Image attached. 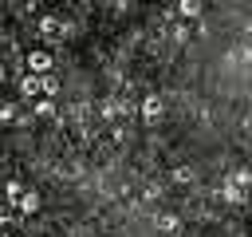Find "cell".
<instances>
[{"label": "cell", "mask_w": 252, "mask_h": 237, "mask_svg": "<svg viewBox=\"0 0 252 237\" xmlns=\"http://www.w3.org/2000/svg\"><path fill=\"white\" fill-rule=\"evenodd\" d=\"M55 91H59V79H55V75H35V71H28V75L20 79V95H24V99H43V95L51 99Z\"/></svg>", "instance_id": "cell-1"}, {"label": "cell", "mask_w": 252, "mask_h": 237, "mask_svg": "<svg viewBox=\"0 0 252 237\" xmlns=\"http://www.w3.org/2000/svg\"><path fill=\"white\" fill-rule=\"evenodd\" d=\"M24 67L35 71V75H51V51H47V47H32V51L24 55Z\"/></svg>", "instance_id": "cell-2"}, {"label": "cell", "mask_w": 252, "mask_h": 237, "mask_svg": "<svg viewBox=\"0 0 252 237\" xmlns=\"http://www.w3.org/2000/svg\"><path fill=\"white\" fill-rule=\"evenodd\" d=\"M161 115H165V99L161 95H146L142 99V118L146 122H161Z\"/></svg>", "instance_id": "cell-3"}, {"label": "cell", "mask_w": 252, "mask_h": 237, "mask_svg": "<svg viewBox=\"0 0 252 237\" xmlns=\"http://www.w3.org/2000/svg\"><path fill=\"white\" fill-rule=\"evenodd\" d=\"M39 36L43 40H59V36H67V24L59 16H39Z\"/></svg>", "instance_id": "cell-4"}, {"label": "cell", "mask_w": 252, "mask_h": 237, "mask_svg": "<svg viewBox=\"0 0 252 237\" xmlns=\"http://www.w3.org/2000/svg\"><path fill=\"white\" fill-rule=\"evenodd\" d=\"M154 229H158V233H177V229H181V217H177V213H158V217H154Z\"/></svg>", "instance_id": "cell-5"}, {"label": "cell", "mask_w": 252, "mask_h": 237, "mask_svg": "<svg viewBox=\"0 0 252 237\" xmlns=\"http://www.w3.org/2000/svg\"><path fill=\"white\" fill-rule=\"evenodd\" d=\"M55 115V103L43 95V99H32V118H51Z\"/></svg>", "instance_id": "cell-6"}, {"label": "cell", "mask_w": 252, "mask_h": 237, "mask_svg": "<svg viewBox=\"0 0 252 237\" xmlns=\"http://www.w3.org/2000/svg\"><path fill=\"white\" fill-rule=\"evenodd\" d=\"M16 209H20V213H35V209H39V194H35V190H24V198L16 201Z\"/></svg>", "instance_id": "cell-7"}, {"label": "cell", "mask_w": 252, "mask_h": 237, "mask_svg": "<svg viewBox=\"0 0 252 237\" xmlns=\"http://www.w3.org/2000/svg\"><path fill=\"white\" fill-rule=\"evenodd\" d=\"M177 12H181L185 20H197V16H201V0H177Z\"/></svg>", "instance_id": "cell-8"}, {"label": "cell", "mask_w": 252, "mask_h": 237, "mask_svg": "<svg viewBox=\"0 0 252 237\" xmlns=\"http://www.w3.org/2000/svg\"><path fill=\"white\" fill-rule=\"evenodd\" d=\"M0 118H4V126H16V122H20V107H16V103H4V107H0Z\"/></svg>", "instance_id": "cell-9"}, {"label": "cell", "mask_w": 252, "mask_h": 237, "mask_svg": "<svg viewBox=\"0 0 252 237\" xmlns=\"http://www.w3.org/2000/svg\"><path fill=\"white\" fill-rule=\"evenodd\" d=\"M4 194H8V201H20V198H24V182H20V178H12V182L4 186Z\"/></svg>", "instance_id": "cell-10"}, {"label": "cell", "mask_w": 252, "mask_h": 237, "mask_svg": "<svg viewBox=\"0 0 252 237\" xmlns=\"http://www.w3.org/2000/svg\"><path fill=\"white\" fill-rule=\"evenodd\" d=\"M224 198H228V201H240V198H244V186H236V182L224 186Z\"/></svg>", "instance_id": "cell-11"}, {"label": "cell", "mask_w": 252, "mask_h": 237, "mask_svg": "<svg viewBox=\"0 0 252 237\" xmlns=\"http://www.w3.org/2000/svg\"><path fill=\"white\" fill-rule=\"evenodd\" d=\"M232 182H236V186H244V190H248V182H252V174H248V170H236V174H232Z\"/></svg>", "instance_id": "cell-12"}]
</instances>
